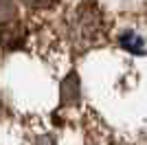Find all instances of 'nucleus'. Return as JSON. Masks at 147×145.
<instances>
[{
    "mask_svg": "<svg viewBox=\"0 0 147 145\" xmlns=\"http://www.w3.org/2000/svg\"><path fill=\"white\" fill-rule=\"evenodd\" d=\"M13 18H16V5H13V0H0V26L11 22Z\"/></svg>",
    "mask_w": 147,
    "mask_h": 145,
    "instance_id": "obj_3",
    "label": "nucleus"
},
{
    "mask_svg": "<svg viewBox=\"0 0 147 145\" xmlns=\"http://www.w3.org/2000/svg\"><path fill=\"white\" fill-rule=\"evenodd\" d=\"M26 5H33V7H42V5H49V0H22Z\"/></svg>",
    "mask_w": 147,
    "mask_h": 145,
    "instance_id": "obj_4",
    "label": "nucleus"
},
{
    "mask_svg": "<svg viewBox=\"0 0 147 145\" xmlns=\"http://www.w3.org/2000/svg\"><path fill=\"white\" fill-rule=\"evenodd\" d=\"M61 97H64L66 103H75L77 99H79V81H77V75H70V77L64 81Z\"/></svg>",
    "mask_w": 147,
    "mask_h": 145,
    "instance_id": "obj_1",
    "label": "nucleus"
},
{
    "mask_svg": "<svg viewBox=\"0 0 147 145\" xmlns=\"http://www.w3.org/2000/svg\"><path fill=\"white\" fill-rule=\"evenodd\" d=\"M119 42H121V46H123V48H127L129 53H143V40L136 35V33H132V31L123 33Z\"/></svg>",
    "mask_w": 147,
    "mask_h": 145,
    "instance_id": "obj_2",
    "label": "nucleus"
}]
</instances>
